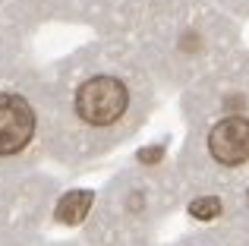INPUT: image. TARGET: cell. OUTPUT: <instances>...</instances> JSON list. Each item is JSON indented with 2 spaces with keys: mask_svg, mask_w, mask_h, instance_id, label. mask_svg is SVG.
I'll return each instance as SVG.
<instances>
[{
  "mask_svg": "<svg viewBox=\"0 0 249 246\" xmlns=\"http://www.w3.org/2000/svg\"><path fill=\"white\" fill-rule=\"evenodd\" d=\"M189 215L199 218V221H212V218L221 215V199H214V196L193 199V202H189Z\"/></svg>",
  "mask_w": 249,
  "mask_h": 246,
  "instance_id": "5",
  "label": "cell"
},
{
  "mask_svg": "<svg viewBox=\"0 0 249 246\" xmlns=\"http://www.w3.org/2000/svg\"><path fill=\"white\" fill-rule=\"evenodd\" d=\"M224 105H227V107H243V98H240V95H237V98H233V95H231V98H227Z\"/></svg>",
  "mask_w": 249,
  "mask_h": 246,
  "instance_id": "7",
  "label": "cell"
},
{
  "mask_svg": "<svg viewBox=\"0 0 249 246\" xmlns=\"http://www.w3.org/2000/svg\"><path fill=\"white\" fill-rule=\"evenodd\" d=\"M208 152L214 161L233 167L249 161V120L246 117H224L208 133Z\"/></svg>",
  "mask_w": 249,
  "mask_h": 246,
  "instance_id": "3",
  "label": "cell"
},
{
  "mask_svg": "<svg viewBox=\"0 0 249 246\" xmlns=\"http://www.w3.org/2000/svg\"><path fill=\"white\" fill-rule=\"evenodd\" d=\"M129 105L126 86L114 76H95V79L82 82L76 92V114L91 123V126H107L123 117Z\"/></svg>",
  "mask_w": 249,
  "mask_h": 246,
  "instance_id": "1",
  "label": "cell"
},
{
  "mask_svg": "<svg viewBox=\"0 0 249 246\" xmlns=\"http://www.w3.org/2000/svg\"><path fill=\"white\" fill-rule=\"evenodd\" d=\"M91 190H73V193H67V196L57 202V221H63V224H79L85 215H89V209H91Z\"/></svg>",
  "mask_w": 249,
  "mask_h": 246,
  "instance_id": "4",
  "label": "cell"
},
{
  "mask_svg": "<svg viewBox=\"0 0 249 246\" xmlns=\"http://www.w3.org/2000/svg\"><path fill=\"white\" fill-rule=\"evenodd\" d=\"M161 155H164V148H161V145H152V148H142V152H139V161L155 164V161H161Z\"/></svg>",
  "mask_w": 249,
  "mask_h": 246,
  "instance_id": "6",
  "label": "cell"
},
{
  "mask_svg": "<svg viewBox=\"0 0 249 246\" xmlns=\"http://www.w3.org/2000/svg\"><path fill=\"white\" fill-rule=\"evenodd\" d=\"M35 136V111L19 95H0V158L16 155Z\"/></svg>",
  "mask_w": 249,
  "mask_h": 246,
  "instance_id": "2",
  "label": "cell"
}]
</instances>
